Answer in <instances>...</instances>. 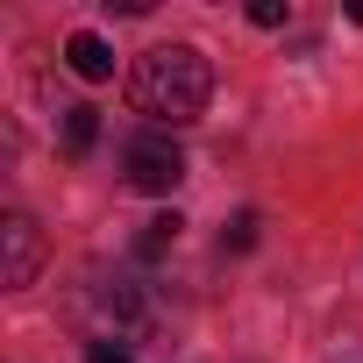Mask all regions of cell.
I'll use <instances>...</instances> for the list:
<instances>
[{
  "mask_svg": "<svg viewBox=\"0 0 363 363\" xmlns=\"http://www.w3.org/2000/svg\"><path fill=\"white\" fill-rule=\"evenodd\" d=\"M128 100H135V114H150L164 128H186L214 100V65L193 43H157L128 65Z\"/></svg>",
  "mask_w": 363,
  "mask_h": 363,
  "instance_id": "obj_1",
  "label": "cell"
},
{
  "mask_svg": "<svg viewBox=\"0 0 363 363\" xmlns=\"http://www.w3.org/2000/svg\"><path fill=\"white\" fill-rule=\"evenodd\" d=\"M121 164H128V186H135V193H171L178 178H186V157H178L171 135H135Z\"/></svg>",
  "mask_w": 363,
  "mask_h": 363,
  "instance_id": "obj_2",
  "label": "cell"
},
{
  "mask_svg": "<svg viewBox=\"0 0 363 363\" xmlns=\"http://www.w3.org/2000/svg\"><path fill=\"white\" fill-rule=\"evenodd\" d=\"M36 271H43V235H36V221H29V214H0V285L22 292V285H36Z\"/></svg>",
  "mask_w": 363,
  "mask_h": 363,
  "instance_id": "obj_3",
  "label": "cell"
},
{
  "mask_svg": "<svg viewBox=\"0 0 363 363\" xmlns=\"http://www.w3.org/2000/svg\"><path fill=\"white\" fill-rule=\"evenodd\" d=\"M65 65H72V72H79L86 86H100V79H114V50H107V43H100L93 29H79V36L65 43Z\"/></svg>",
  "mask_w": 363,
  "mask_h": 363,
  "instance_id": "obj_4",
  "label": "cell"
},
{
  "mask_svg": "<svg viewBox=\"0 0 363 363\" xmlns=\"http://www.w3.org/2000/svg\"><path fill=\"white\" fill-rule=\"evenodd\" d=\"M100 143V107H65V157H86Z\"/></svg>",
  "mask_w": 363,
  "mask_h": 363,
  "instance_id": "obj_5",
  "label": "cell"
},
{
  "mask_svg": "<svg viewBox=\"0 0 363 363\" xmlns=\"http://www.w3.org/2000/svg\"><path fill=\"white\" fill-rule=\"evenodd\" d=\"M93 313H107V320H121V328H143V299H135V285H107V292H93Z\"/></svg>",
  "mask_w": 363,
  "mask_h": 363,
  "instance_id": "obj_6",
  "label": "cell"
},
{
  "mask_svg": "<svg viewBox=\"0 0 363 363\" xmlns=\"http://www.w3.org/2000/svg\"><path fill=\"white\" fill-rule=\"evenodd\" d=\"M178 228H186V221H178V214H157V221L143 228V257H164V250L178 242Z\"/></svg>",
  "mask_w": 363,
  "mask_h": 363,
  "instance_id": "obj_7",
  "label": "cell"
},
{
  "mask_svg": "<svg viewBox=\"0 0 363 363\" xmlns=\"http://www.w3.org/2000/svg\"><path fill=\"white\" fill-rule=\"evenodd\" d=\"M221 242H228V250H257V214H235V228H228Z\"/></svg>",
  "mask_w": 363,
  "mask_h": 363,
  "instance_id": "obj_8",
  "label": "cell"
},
{
  "mask_svg": "<svg viewBox=\"0 0 363 363\" xmlns=\"http://www.w3.org/2000/svg\"><path fill=\"white\" fill-rule=\"evenodd\" d=\"M250 22H257V29H278V22H285V0H257Z\"/></svg>",
  "mask_w": 363,
  "mask_h": 363,
  "instance_id": "obj_9",
  "label": "cell"
},
{
  "mask_svg": "<svg viewBox=\"0 0 363 363\" xmlns=\"http://www.w3.org/2000/svg\"><path fill=\"white\" fill-rule=\"evenodd\" d=\"M86 363H128V356H121L114 342H93V349H86Z\"/></svg>",
  "mask_w": 363,
  "mask_h": 363,
  "instance_id": "obj_10",
  "label": "cell"
},
{
  "mask_svg": "<svg viewBox=\"0 0 363 363\" xmlns=\"http://www.w3.org/2000/svg\"><path fill=\"white\" fill-rule=\"evenodd\" d=\"M349 15H356V22H363V0H356V8H349Z\"/></svg>",
  "mask_w": 363,
  "mask_h": 363,
  "instance_id": "obj_11",
  "label": "cell"
}]
</instances>
